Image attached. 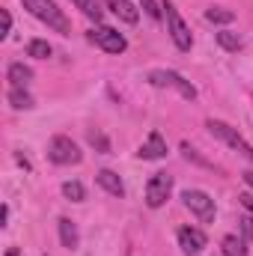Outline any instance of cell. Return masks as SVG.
<instances>
[{
  "instance_id": "cell-10",
  "label": "cell",
  "mask_w": 253,
  "mask_h": 256,
  "mask_svg": "<svg viewBox=\"0 0 253 256\" xmlns=\"http://www.w3.org/2000/svg\"><path fill=\"white\" fill-rule=\"evenodd\" d=\"M137 158H143V161H161V158H167V140H164V134L152 131L146 137V143L137 149Z\"/></svg>"
},
{
  "instance_id": "cell-20",
  "label": "cell",
  "mask_w": 253,
  "mask_h": 256,
  "mask_svg": "<svg viewBox=\"0 0 253 256\" xmlns=\"http://www.w3.org/2000/svg\"><path fill=\"white\" fill-rule=\"evenodd\" d=\"M63 196L66 200H72V202H84V200H86V191H84L80 182H66L63 185Z\"/></svg>"
},
{
  "instance_id": "cell-15",
  "label": "cell",
  "mask_w": 253,
  "mask_h": 256,
  "mask_svg": "<svg viewBox=\"0 0 253 256\" xmlns=\"http://www.w3.org/2000/svg\"><path fill=\"white\" fill-rule=\"evenodd\" d=\"M9 104H12L15 110H33V108H36L33 96H30L27 90H21V86H12V90H9Z\"/></svg>"
},
{
  "instance_id": "cell-16",
  "label": "cell",
  "mask_w": 253,
  "mask_h": 256,
  "mask_svg": "<svg viewBox=\"0 0 253 256\" xmlns=\"http://www.w3.org/2000/svg\"><path fill=\"white\" fill-rule=\"evenodd\" d=\"M72 3H74V6H78L84 15H86V18H92L96 24H98V21H102V15H104V9H102V0H72Z\"/></svg>"
},
{
  "instance_id": "cell-9",
  "label": "cell",
  "mask_w": 253,
  "mask_h": 256,
  "mask_svg": "<svg viewBox=\"0 0 253 256\" xmlns=\"http://www.w3.org/2000/svg\"><path fill=\"white\" fill-rule=\"evenodd\" d=\"M176 238H179V248H182L185 256H200L206 250V244H208L206 232H202V230H194V226H182V230L176 232Z\"/></svg>"
},
{
  "instance_id": "cell-8",
  "label": "cell",
  "mask_w": 253,
  "mask_h": 256,
  "mask_svg": "<svg viewBox=\"0 0 253 256\" xmlns=\"http://www.w3.org/2000/svg\"><path fill=\"white\" fill-rule=\"evenodd\" d=\"M90 42L98 45V48L108 51V54H122L128 48L126 36H122L120 30H114V27H96V30L90 33Z\"/></svg>"
},
{
  "instance_id": "cell-3",
  "label": "cell",
  "mask_w": 253,
  "mask_h": 256,
  "mask_svg": "<svg viewBox=\"0 0 253 256\" xmlns=\"http://www.w3.org/2000/svg\"><path fill=\"white\" fill-rule=\"evenodd\" d=\"M48 158H51L54 164H60V167H72V164H80V161H84V152L78 149V143H74L72 137L57 134V137L51 140V146H48Z\"/></svg>"
},
{
  "instance_id": "cell-25",
  "label": "cell",
  "mask_w": 253,
  "mask_h": 256,
  "mask_svg": "<svg viewBox=\"0 0 253 256\" xmlns=\"http://www.w3.org/2000/svg\"><path fill=\"white\" fill-rule=\"evenodd\" d=\"M238 200H242V206H244V208H248V212L253 214V194H242Z\"/></svg>"
},
{
  "instance_id": "cell-1",
  "label": "cell",
  "mask_w": 253,
  "mask_h": 256,
  "mask_svg": "<svg viewBox=\"0 0 253 256\" xmlns=\"http://www.w3.org/2000/svg\"><path fill=\"white\" fill-rule=\"evenodd\" d=\"M21 3H24V9H27L33 18H39L42 24H48V27H54L57 33L68 36L72 24H68V18L63 15V9H60L54 0H21Z\"/></svg>"
},
{
  "instance_id": "cell-18",
  "label": "cell",
  "mask_w": 253,
  "mask_h": 256,
  "mask_svg": "<svg viewBox=\"0 0 253 256\" xmlns=\"http://www.w3.org/2000/svg\"><path fill=\"white\" fill-rule=\"evenodd\" d=\"M220 248H224V256H248V248H244V242L238 236H226L220 242Z\"/></svg>"
},
{
  "instance_id": "cell-24",
  "label": "cell",
  "mask_w": 253,
  "mask_h": 256,
  "mask_svg": "<svg viewBox=\"0 0 253 256\" xmlns=\"http://www.w3.org/2000/svg\"><path fill=\"white\" fill-rule=\"evenodd\" d=\"M9 33H12V15H9V12H6V9H3V33H0V36H3V39H6V36H9Z\"/></svg>"
},
{
  "instance_id": "cell-5",
  "label": "cell",
  "mask_w": 253,
  "mask_h": 256,
  "mask_svg": "<svg viewBox=\"0 0 253 256\" xmlns=\"http://www.w3.org/2000/svg\"><path fill=\"white\" fill-rule=\"evenodd\" d=\"M164 9H167V30H170V39H173V45H176L179 51H190V45H194V36H190L188 24L182 21L179 9H176L170 0L164 3Z\"/></svg>"
},
{
  "instance_id": "cell-19",
  "label": "cell",
  "mask_w": 253,
  "mask_h": 256,
  "mask_svg": "<svg viewBox=\"0 0 253 256\" xmlns=\"http://www.w3.org/2000/svg\"><path fill=\"white\" fill-rule=\"evenodd\" d=\"M206 21H212V24H232L236 21V12L220 9V6H212V9H206Z\"/></svg>"
},
{
  "instance_id": "cell-26",
  "label": "cell",
  "mask_w": 253,
  "mask_h": 256,
  "mask_svg": "<svg viewBox=\"0 0 253 256\" xmlns=\"http://www.w3.org/2000/svg\"><path fill=\"white\" fill-rule=\"evenodd\" d=\"M242 226H244V236L253 238V220H250V218H244V220H242Z\"/></svg>"
},
{
  "instance_id": "cell-22",
  "label": "cell",
  "mask_w": 253,
  "mask_h": 256,
  "mask_svg": "<svg viewBox=\"0 0 253 256\" xmlns=\"http://www.w3.org/2000/svg\"><path fill=\"white\" fill-rule=\"evenodd\" d=\"M90 143L98 146V152H104V155L110 152V143H108V137H104L102 131H90Z\"/></svg>"
},
{
  "instance_id": "cell-6",
  "label": "cell",
  "mask_w": 253,
  "mask_h": 256,
  "mask_svg": "<svg viewBox=\"0 0 253 256\" xmlns=\"http://www.w3.org/2000/svg\"><path fill=\"white\" fill-rule=\"evenodd\" d=\"M182 200H185V206L190 208V214L200 220V224H214V200L208 196L206 191H185L182 194Z\"/></svg>"
},
{
  "instance_id": "cell-29",
  "label": "cell",
  "mask_w": 253,
  "mask_h": 256,
  "mask_svg": "<svg viewBox=\"0 0 253 256\" xmlns=\"http://www.w3.org/2000/svg\"><path fill=\"white\" fill-rule=\"evenodd\" d=\"M244 182H248V185L253 188V173H244Z\"/></svg>"
},
{
  "instance_id": "cell-11",
  "label": "cell",
  "mask_w": 253,
  "mask_h": 256,
  "mask_svg": "<svg viewBox=\"0 0 253 256\" xmlns=\"http://www.w3.org/2000/svg\"><path fill=\"white\" fill-rule=\"evenodd\" d=\"M108 3V9L116 15V18H122L126 24H137L140 21V12H137V6L131 3V0H104Z\"/></svg>"
},
{
  "instance_id": "cell-13",
  "label": "cell",
  "mask_w": 253,
  "mask_h": 256,
  "mask_svg": "<svg viewBox=\"0 0 253 256\" xmlns=\"http://www.w3.org/2000/svg\"><path fill=\"white\" fill-rule=\"evenodd\" d=\"M57 226H60V242H63V248L68 250H74L78 244H80V236H78V226L68 220V218H60L57 220Z\"/></svg>"
},
{
  "instance_id": "cell-12",
  "label": "cell",
  "mask_w": 253,
  "mask_h": 256,
  "mask_svg": "<svg viewBox=\"0 0 253 256\" xmlns=\"http://www.w3.org/2000/svg\"><path fill=\"white\" fill-rule=\"evenodd\" d=\"M96 182L110 194V196H126V185H122V179H120L114 170H102V173L96 176Z\"/></svg>"
},
{
  "instance_id": "cell-21",
  "label": "cell",
  "mask_w": 253,
  "mask_h": 256,
  "mask_svg": "<svg viewBox=\"0 0 253 256\" xmlns=\"http://www.w3.org/2000/svg\"><path fill=\"white\" fill-rule=\"evenodd\" d=\"M218 45L224 48V51H242V39L236 36V33H218Z\"/></svg>"
},
{
  "instance_id": "cell-7",
  "label": "cell",
  "mask_w": 253,
  "mask_h": 256,
  "mask_svg": "<svg viewBox=\"0 0 253 256\" xmlns=\"http://www.w3.org/2000/svg\"><path fill=\"white\" fill-rule=\"evenodd\" d=\"M173 194V176L170 173H155L146 185V206L149 208H161Z\"/></svg>"
},
{
  "instance_id": "cell-2",
  "label": "cell",
  "mask_w": 253,
  "mask_h": 256,
  "mask_svg": "<svg viewBox=\"0 0 253 256\" xmlns=\"http://www.w3.org/2000/svg\"><path fill=\"white\" fill-rule=\"evenodd\" d=\"M146 84H149V86H155V90H176V92H179L182 98H188V102L196 98V86H194L190 80H185L179 72L155 68V72H149V74H146Z\"/></svg>"
},
{
  "instance_id": "cell-4",
  "label": "cell",
  "mask_w": 253,
  "mask_h": 256,
  "mask_svg": "<svg viewBox=\"0 0 253 256\" xmlns=\"http://www.w3.org/2000/svg\"><path fill=\"white\" fill-rule=\"evenodd\" d=\"M206 128H208V131H212L218 140H224L226 146H232L236 152H242L248 161H253V146H250V143H248V140H244V137H242V134H238L232 126H226V122H220V120H208V122H206Z\"/></svg>"
},
{
  "instance_id": "cell-14",
  "label": "cell",
  "mask_w": 253,
  "mask_h": 256,
  "mask_svg": "<svg viewBox=\"0 0 253 256\" xmlns=\"http://www.w3.org/2000/svg\"><path fill=\"white\" fill-rule=\"evenodd\" d=\"M9 80H12V86H21V90H27L30 86V80H33V68L24 63H12L9 66Z\"/></svg>"
},
{
  "instance_id": "cell-27",
  "label": "cell",
  "mask_w": 253,
  "mask_h": 256,
  "mask_svg": "<svg viewBox=\"0 0 253 256\" xmlns=\"http://www.w3.org/2000/svg\"><path fill=\"white\" fill-rule=\"evenodd\" d=\"M0 220H3V226H6V220H9V206L0 208Z\"/></svg>"
},
{
  "instance_id": "cell-17",
  "label": "cell",
  "mask_w": 253,
  "mask_h": 256,
  "mask_svg": "<svg viewBox=\"0 0 253 256\" xmlns=\"http://www.w3.org/2000/svg\"><path fill=\"white\" fill-rule=\"evenodd\" d=\"M54 54V48L45 42V39H33L30 45H27V57H33V60H48Z\"/></svg>"
},
{
  "instance_id": "cell-28",
  "label": "cell",
  "mask_w": 253,
  "mask_h": 256,
  "mask_svg": "<svg viewBox=\"0 0 253 256\" xmlns=\"http://www.w3.org/2000/svg\"><path fill=\"white\" fill-rule=\"evenodd\" d=\"M6 256H24V254H21V250H15V248H9V250H6Z\"/></svg>"
},
{
  "instance_id": "cell-23",
  "label": "cell",
  "mask_w": 253,
  "mask_h": 256,
  "mask_svg": "<svg viewBox=\"0 0 253 256\" xmlns=\"http://www.w3.org/2000/svg\"><path fill=\"white\" fill-rule=\"evenodd\" d=\"M137 3L146 9V15H149L152 21H158V18H161V9H158V3H155V0H137Z\"/></svg>"
}]
</instances>
